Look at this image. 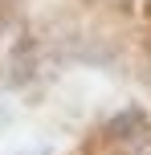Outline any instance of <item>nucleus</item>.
Segmentation results:
<instances>
[{"mask_svg":"<svg viewBox=\"0 0 151 155\" xmlns=\"http://www.w3.org/2000/svg\"><path fill=\"white\" fill-rule=\"evenodd\" d=\"M21 155H49V147H25Z\"/></svg>","mask_w":151,"mask_h":155,"instance_id":"obj_2","label":"nucleus"},{"mask_svg":"<svg viewBox=\"0 0 151 155\" xmlns=\"http://www.w3.org/2000/svg\"><path fill=\"white\" fill-rule=\"evenodd\" d=\"M143 131H147V114H143L139 106H127L123 114L110 118V127H106L110 139H135V135H143Z\"/></svg>","mask_w":151,"mask_h":155,"instance_id":"obj_1","label":"nucleus"}]
</instances>
